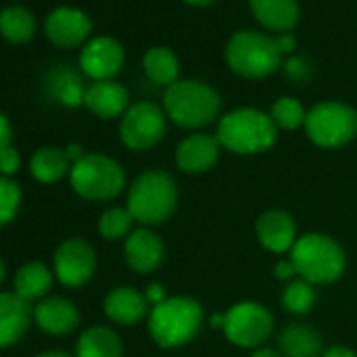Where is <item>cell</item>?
Wrapping results in <instances>:
<instances>
[{"label":"cell","mask_w":357,"mask_h":357,"mask_svg":"<svg viewBox=\"0 0 357 357\" xmlns=\"http://www.w3.org/2000/svg\"><path fill=\"white\" fill-rule=\"evenodd\" d=\"M202 305L190 296H172L155 305L149 313V334L160 347H181L202 328Z\"/></svg>","instance_id":"obj_1"},{"label":"cell","mask_w":357,"mask_h":357,"mask_svg":"<svg viewBox=\"0 0 357 357\" xmlns=\"http://www.w3.org/2000/svg\"><path fill=\"white\" fill-rule=\"evenodd\" d=\"M217 139L221 147L234 153H261L275 143L278 126L265 112L242 107L221 118Z\"/></svg>","instance_id":"obj_2"},{"label":"cell","mask_w":357,"mask_h":357,"mask_svg":"<svg viewBox=\"0 0 357 357\" xmlns=\"http://www.w3.org/2000/svg\"><path fill=\"white\" fill-rule=\"evenodd\" d=\"M221 107V97L204 82L181 80L164 93L166 116L183 128H200L211 124Z\"/></svg>","instance_id":"obj_3"},{"label":"cell","mask_w":357,"mask_h":357,"mask_svg":"<svg viewBox=\"0 0 357 357\" xmlns=\"http://www.w3.org/2000/svg\"><path fill=\"white\" fill-rule=\"evenodd\" d=\"M176 202V183L164 170L143 172L128 192V211L143 225L164 223L174 213Z\"/></svg>","instance_id":"obj_4"},{"label":"cell","mask_w":357,"mask_h":357,"mask_svg":"<svg viewBox=\"0 0 357 357\" xmlns=\"http://www.w3.org/2000/svg\"><path fill=\"white\" fill-rule=\"evenodd\" d=\"M296 273L309 284H330L344 271V252L324 234H305L290 250Z\"/></svg>","instance_id":"obj_5"},{"label":"cell","mask_w":357,"mask_h":357,"mask_svg":"<svg viewBox=\"0 0 357 357\" xmlns=\"http://www.w3.org/2000/svg\"><path fill=\"white\" fill-rule=\"evenodd\" d=\"M124 181L126 178L122 166L103 153H86L74 162L70 170V183L74 192L93 202L116 198L124 190Z\"/></svg>","instance_id":"obj_6"},{"label":"cell","mask_w":357,"mask_h":357,"mask_svg":"<svg viewBox=\"0 0 357 357\" xmlns=\"http://www.w3.org/2000/svg\"><path fill=\"white\" fill-rule=\"evenodd\" d=\"M229 68L244 78H265L282 63V47L278 38L257 32H240L227 45Z\"/></svg>","instance_id":"obj_7"},{"label":"cell","mask_w":357,"mask_h":357,"mask_svg":"<svg viewBox=\"0 0 357 357\" xmlns=\"http://www.w3.org/2000/svg\"><path fill=\"white\" fill-rule=\"evenodd\" d=\"M305 128L319 147H340L357 135V112L338 101L317 103L307 112Z\"/></svg>","instance_id":"obj_8"},{"label":"cell","mask_w":357,"mask_h":357,"mask_svg":"<svg viewBox=\"0 0 357 357\" xmlns=\"http://www.w3.org/2000/svg\"><path fill=\"white\" fill-rule=\"evenodd\" d=\"M223 330L234 344L252 349V347L263 344L269 338L273 330V315L261 303L244 301V303L234 305L225 313Z\"/></svg>","instance_id":"obj_9"},{"label":"cell","mask_w":357,"mask_h":357,"mask_svg":"<svg viewBox=\"0 0 357 357\" xmlns=\"http://www.w3.org/2000/svg\"><path fill=\"white\" fill-rule=\"evenodd\" d=\"M164 132H166V116L158 105L149 101H141L128 107L120 122L122 143L135 151L151 149L162 141Z\"/></svg>","instance_id":"obj_10"},{"label":"cell","mask_w":357,"mask_h":357,"mask_svg":"<svg viewBox=\"0 0 357 357\" xmlns=\"http://www.w3.org/2000/svg\"><path fill=\"white\" fill-rule=\"evenodd\" d=\"M97 269V257L89 242L74 238L63 242L55 252L57 280L68 288H80L86 284Z\"/></svg>","instance_id":"obj_11"},{"label":"cell","mask_w":357,"mask_h":357,"mask_svg":"<svg viewBox=\"0 0 357 357\" xmlns=\"http://www.w3.org/2000/svg\"><path fill=\"white\" fill-rule=\"evenodd\" d=\"M124 63V51L120 47V43H116L114 38L101 36L91 40L80 55V66L82 72L89 78H95L97 82H103L112 76H116L120 72Z\"/></svg>","instance_id":"obj_12"},{"label":"cell","mask_w":357,"mask_h":357,"mask_svg":"<svg viewBox=\"0 0 357 357\" xmlns=\"http://www.w3.org/2000/svg\"><path fill=\"white\" fill-rule=\"evenodd\" d=\"M219 149L221 143L213 135H192L181 141V145L176 147V166L183 172L190 174H200L211 170L217 160H219Z\"/></svg>","instance_id":"obj_13"},{"label":"cell","mask_w":357,"mask_h":357,"mask_svg":"<svg viewBox=\"0 0 357 357\" xmlns=\"http://www.w3.org/2000/svg\"><path fill=\"white\" fill-rule=\"evenodd\" d=\"M47 36L57 47H76L80 45L89 32H91V20L86 13L72 9V7H59L47 17Z\"/></svg>","instance_id":"obj_14"},{"label":"cell","mask_w":357,"mask_h":357,"mask_svg":"<svg viewBox=\"0 0 357 357\" xmlns=\"http://www.w3.org/2000/svg\"><path fill=\"white\" fill-rule=\"evenodd\" d=\"M126 263L137 273H151L164 259V242L151 229H135L124 244Z\"/></svg>","instance_id":"obj_15"},{"label":"cell","mask_w":357,"mask_h":357,"mask_svg":"<svg viewBox=\"0 0 357 357\" xmlns=\"http://www.w3.org/2000/svg\"><path fill=\"white\" fill-rule=\"evenodd\" d=\"M259 242L271 252H288L296 244V225L294 219L284 211H267L257 221Z\"/></svg>","instance_id":"obj_16"},{"label":"cell","mask_w":357,"mask_h":357,"mask_svg":"<svg viewBox=\"0 0 357 357\" xmlns=\"http://www.w3.org/2000/svg\"><path fill=\"white\" fill-rule=\"evenodd\" d=\"M34 319L45 332L55 334V336H63V334H70L78 328L80 313L72 301H68L63 296H49L36 305Z\"/></svg>","instance_id":"obj_17"},{"label":"cell","mask_w":357,"mask_h":357,"mask_svg":"<svg viewBox=\"0 0 357 357\" xmlns=\"http://www.w3.org/2000/svg\"><path fill=\"white\" fill-rule=\"evenodd\" d=\"M30 326V305L15 292H0V347L15 344Z\"/></svg>","instance_id":"obj_18"},{"label":"cell","mask_w":357,"mask_h":357,"mask_svg":"<svg viewBox=\"0 0 357 357\" xmlns=\"http://www.w3.org/2000/svg\"><path fill=\"white\" fill-rule=\"evenodd\" d=\"M84 105L95 116H99L103 120H112V118H118L120 114H126L128 93L122 84L112 82V80L95 82L84 93Z\"/></svg>","instance_id":"obj_19"},{"label":"cell","mask_w":357,"mask_h":357,"mask_svg":"<svg viewBox=\"0 0 357 357\" xmlns=\"http://www.w3.org/2000/svg\"><path fill=\"white\" fill-rule=\"evenodd\" d=\"M147 298L145 294L137 292L130 286H120L116 290H112L105 296V315L120 324V326H132L137 321H141L147 313Z\"/></svg>","instance_id":"obj_20"},{"label":"cell","mask_w":357,"mask_h":357,"mask_svg":"<svg viewBox=\"0 0 357 357\" xmlns=\"http://www.w3.org/2000/svg\"><path fill=\"white\" fill-rule=\"evenodd\" d=\"M255 17L273 32H288L298 22L296 0H250Z\"/></svg>","instance_id":"obj_21"},{"label":"cell","mask_w":357,"mask_h":357,"mask_svg":"<svg viewBox=\"0 0 357 357\" xmlns=\"http://www.w3.org/2000/svg\"><path fill=\"white\" fill-rule=\"evenodd\" d=\"M76 355L78 357H122V342L112 328L93 326L78 338Z\"/></svg>","instance_id":"obj_22"},{"label":"cell","mask_w":357,"mask_h":357,"mask_svg":"<svg viewBox=\"0 0 357 357\" xmlns=\"http://www.w3.org/2000/svg\"><path fill=\"white\" fill-rule=\"evenodd\" d=\"M321 344V336L305 324L288 326L280 336L284 357H319Z\"/></svg>","instance_id":"obj_23"},{"label":"cell","mask_w":357,"mask_h":357,"mask_svg":"<svg viewBox=\"0 0 357 357\" xmlns=\"http://www.w3.org/2000/svg\"><path fill=\"white\" fill-rule=\"evenodd\" d=\"M47 89H49L51 97L57 99L63 105L74 107L78 103H84L86 89L82 86L80 76L72 68H66V66L53 68L47 74Z\"/></svg>","instance_id":"obj_24"},{"label":"cell","mask_w":357,"mask_h":357,"mask_svg":"<svg viewBox=\"0 0 357 357\" xmlns=\"http://www.w3.org/2000/svg\"><path fill=\"white\" fill-rule=\"evenodd\" d=\"M70 158L66 153V149L59 147H43L38 149L32 160H30V170L34 174V178H38L40 183H55L59 178H63L72 166H70Z\"/></svg>","instance_id":"obj_25"},{"label":"cell","mask_w":357,"mask_h":357,"mask_svg":"<svg viewBox=\"0 0 357 357\" xmlns=\"http://www.w3.org/2000/svg\"><path fill=\"white\" fill-rule=\"evenodd\" d=\"M53 284V275L43 263H28L15 275V294L26 303L43 298Z\"/></svg>","instance_id":"obj_26"},{"label":"cell","mask_w":357,"mask_h":357,"mask_svg":"<svg viewBox=\"0 0 357 357\" xmlns=\"http://www.w3.org/2000/svg\"><path fill=\"white\" fill-rule=\"evenodd\" d=\"M143 68H145L147 78L162 86H170L178 78V61H176L174 53L164 47H155V49L147 51V55L143 59Z\"/></svg>","instance_id":"obj_27"},{"label":"cell","mask_w":357,"mask_h":357,"mask_svg":"<svg viewBox=\"0 0 357 357\" xmlns=\"http://www.w3.org/2000/svg\"><path fill=\"white\" fill-rule=\"evenodd\" d=\"M0 32L11 43H28L36 32V20L24 7H9L0 13Z\"/></svg>","instance_id":"obj_28"},{"label":"cell","mask_w":357,"mask_h":357,"mask_svg":"<svg viewBox=\"0 0 357 357\" xmlns=\"http://www.w3.org/2000/svg\"><path fill=\"white\" fill-rule=\"evenodd\" d=\"M315 301H317V292H315L313 284H309L307 280L290 282L282 294V303L290 313H307V311H311Z\"/></svg>","instance_id":"obj_29"},{"label":"cell","mask_w":357,"mask_h":357,"mask_svg":"<svg viewBox=\"0 0 357 357\" xmlns=\"http://www.w3.org/2000/svg\"><path fill=\"white\" fill-rule=\"evenodd\" d=\"M271 120L275 126L286 128V130H294L298 126L305 124L307 120V112L301 105V101L292 99V97H282L273 103L271 107Z\"/></svg>","instance_id":"obj_30"},{"label":"cell","mask_w":357,"mask_h":357,"mask_svg":"<svg viewBox=\"0 0 357 357\" xmlns=\"http://www.w3.org/2000/svg\"><path fill=\"white\" fill-rule=\"evenodd\" d=\"M135 217L130 215L128 208H109L101 215L99 219V234L105 240H120L124 236H130V227H132Z\"/></svg>","instance_id":"obj_31"},{"label":"cell","mask_w":357,"mask_h":357,"mask_svg":"<svg viewBox=\"0 0 357 357\" xmlns=\"http://www.w3.org/2000/svg\"><path fill=\"white\" fill-rule=\"evenodd\" d=\"M22 192L15 181L9 176H0V227L11 223L20 211Z\"/></svg>","instance_id":"obj_32"},{"label":"cell","mask_w":357,"mask_h":357,"mask_svg":"<svg viewBox=\"0 0 357 357\" xmlns=\"http://www.w3.org/2000/svg\"><path fill=\"white\" fill-rule=\"evenodd\" d=\"M22 166V158H20V151L13 149L11 145L0 149V172H3L5 176L9 174H15Z\"/></svg>","instance_id":"obj_33"},{"label":"cell","mask_w":357,"mask_h":357,"mask_svg":"<svg viewBox=\"0 0 357 357\" xmlns=\"http://www.w3.org/2000/svg\"><path fill=\"white\" fill-rule=\"evenodd\" d=\"M11 137H13L11 122L7 120L5 114H0V149H5V147L11 145Z\"/></svg>","instance_id":"obj_34"},{"label":"cell","mask_w":357,"mask_h":357,"mask_svg":"<svg viewBox=\"0 0 357 357\" xmlns=\"http://www.w3.org/2000/svg\"><path fill=\"white\" fill-rule=\"evenodd\" d=\"M145 298H147V303L149 305H160V303H164L168 296H166V290L160 286V284H151L149 288H147V292H145Z\"/></svg>","instance_id":"obj_35"},{"label":"cell","mask_w":357,"mask_h":357,"mask_svg":"<svg viewBox=\"0 0 357 357\" xmlns=\"http://www.w3.org/2000/svg\"><path fill=\"white\" fill-rule=\"evenodd\" d=\"M294 273H296V269H294V265H292L290 259H284V261H280V263L275 265V278H278V280L288 282Z\"/></svg>","instance_id":"obj_36"},{"label":"cell","mask_w":357,"mask_h":357,"mask_svg":"<svg viewBox=\"0 0 357 357\" xmlns=\"http://www.w3.org/2000/svg\"><path fill=\"white\" fill-rule=\"evenodd\" d=\"M321 357H357V355H355V351H351L349 347H340V344H338V347H330Z\"/></svg>","instance_id":"obj_37"},{"label":"cell","mask_w":357,"mask_h":357,"mask_svg":"<svg viewBox=\"0 0 357 357\" xmlns=\"http://www.w3.org/2000/svg\"><path fill=\"white\" fill-rule=\"evenodd\" d=\"M288 74H290L292 78H305V63H303L301 59H292V61L288 63Z\"/></svg>","instance_id":"obj_38"},{"label":"cell","mask_w":357,"mask_h":357,"mask_svg":"<svg viewBox=\"0 0 357 357\" xmlns=\"http://www.w3.org/2000/svg\"><path fill=\"white\" fill-rule=\"evenodd\" d=\"M66 153H68V158L72 160V162H78L80 158H84L86 153H82V147L80 145H76V143H72L68 149H66Z\"/></svg>","instance_id":"obj_39"},{"label":"cell","mask_w":357,"mask_h":357,"mask_svg":"<svg viewBox=\"0 0 357 357\" xmlns=\"http://www.w3.org/2000/svg\"><path fill=\"white\" fill-rule=\"evenodd\" d=\"M252 357H282V355L275 353V351H271V349H259V351L252 353Z\"/></svg>","instance_id":"obj_40"},{"label":"cell","mask_w":357,"mask_h":357,"mask_svg":"<svg viewBox=\"0 0 357 357\" xmlns=\"http://www.w3.org/2000/svg\"><path fill=\"white\" fill-rule=\"evenodd\" d=\"M36 357H70V355L63 353V351H47V353H40Z\"/></svg>","instance_id":"obj_41"},{"label":"cell","mask_w":357,"mask_h":357,"mask_svg":"<svg viewBox=\"0 0 357 357\" xmlns=\"http://www.w3.org/2000/svg\"><path fill=\"white\" fill-rule=\"evenodd\" d=\"M185 3H190V5H196V7H202V5H211L213 0H185Z\"/></svg>","instance_id":"obj_42"},{"label":"cell","mask_w":357,"mask_h":357,"mask_svg":"<svg viewBox=\"0 0 357 357\" xmlns=\"http://www.w3.org/2000/svg\"><path fill=\"white\" fill-rule=\"evenodd\" d=\"M5 280V265H3V261H0V282Z\"/></svg>","instance_id":"obj_43"}]
</instances>
